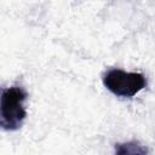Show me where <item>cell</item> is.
<instances>
[{"label":"cell","instance_id":"3","mask_svg":"<svg viewBox=\"0 0 155 155\" xmlns=\"http://www.w3.org/2000/svg\"><path fill=\"white\" fill-rule=\"evenodd\" d=\"M115 151L116 154L120 155H136V154H147L148 150L143 145H140L138 142H127L122 144H116L115 145Z\"/></svg>","mask_w":155,"mask_h":155},{"label":"cell","instance_id":"1","mask_svg":"<svg viewBox=\"0 0 155 155\" xmlns=\"http://www.w3.org/2000/svg\"><path fill=\"white\" fill-rule=\"evenodd\" d=\"M27 99V92L18 86L4 88L0 101V125L6 131L18 130L25 116L27 111L23 105Z\"/></svg>","mask_w":155,"mask_h":155},{"label":"cell","instance_id":"2","mask_svg":"<svg viewBox=\"0 0 155 155\" xmlns=\"http://www.w3.org/2000/svg\"><path fill=\"white\" fill-rule=\"evenodd\" d=\"M103 85L117 97H133L147 86V80L139 73L110 69L103 76Z\"/></svg>","mask_w":155,"mask_h":155}]
</instances>
